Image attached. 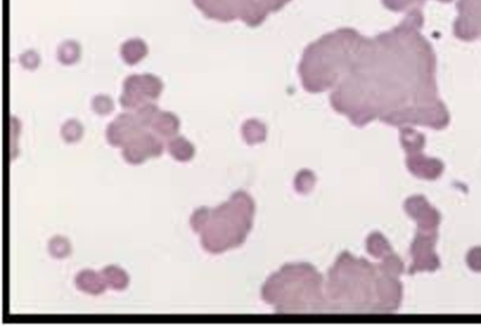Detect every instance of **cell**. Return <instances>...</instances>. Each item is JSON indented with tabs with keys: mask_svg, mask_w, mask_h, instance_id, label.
Here are the masks:
<instances>
[{
	"mask_svg": "<svg viewBox=\"0 0 481 326\" xmlns=\"http://www.w3.org/2000/svg\"><path fill=\"white\" fill-rule=\"evenodd\" d=\"M163 89L162 80L150 73L128 76L120 97V106L125 110L135 111L142 104L157 100Z\"/></svg>",
	"mask_w": 481,
	"mask_h": 326,
	"instance_id": "obj_1",
	"label": "cell"
},
{
	"mask_svg": "<svg viewBox=\"0 0 481 326\" xmlns=\"http://www.w3.org/2000/svg\"><path fill=\"white\" fill-rule=\"evenodd\" d=\"M165 150V141L152 130H143L142 133L128 140L122 147V157L129 164L142 165L149 158L160 157Z\"/></svg>",
	"mask_w": 481,
	"mask_h": 326,
	"instance_id": "obj_2",
	"label": "cell"
},
{
	"mask_svg": "<svg viewBox=\"0 0 481 326\" xmlns=\"http://www.w3.org/2000/svg\"><path fill=\"white\" fill-rule=\"evenodd\" d=\"M143 130L145 129L140 126L134 112L126 111L119 114L107 126L106 137L111 146L122 148L128 140L142 133Z\"/></svg>",
	"mask_w": 481,
	"mask_h": 326,
	"instance_id": "obj_3",
	"label": "cell"
},
{
	"mask_svg": "<svg viewBox=\"0 0 481 326\" xmlns=\"http://www.w3.org/2000/svg\"><path fill=\"white\" fill-rule=\"evenodd\" d=\"M75 285L80 292L93 296L103 294L107 288L102 275L91 269L82 270L78 272L75 277Z\"/></svg>",
	"mask_w": 481,
	"mask_h": 326,
	"instance_id": "obj_4",
	"label": "cell"
},
{
	"mask_svg": "<svg viewBox=\"0 0 481 326\" xmlns=\"http://www.w3.org/2000/svg\"><path fill=\"white\" fill-rule=\"evenodd\" d=\"M179 129H180V119L178 117L171 112L160 110L150 130H152L153 133L159 136L161 139L168 140L177 136Z\"/></svg>",
	"mask_w": 481,
	"mask_h": 326,
	"instance_id": "obj_5",
	"label": "cell"
},
{
	"mask_svg": "<svg viewBox=\"0 0 481 326\" xmlns=\"http://www.w3.org/2000/svg\"><path fill=\"white\" fill-rule=\"evenodd\" d=\"M148 54V47L140 39H132L125 42L120 47V56L125 63L135 65L142 61Z\"/></svg>",
	"mask_w": 481,
	"mask_h": 326,
	"instance_id": "obj_6",
	"label": "cell"
},
{
	"mask_svg": "<svg viewBox=\"0 0 481 326\" xmlns=\"http://www.w3.org/2000/svg\"><path fill=\"white\" fill-rule=\"evenodd\" d=\"M166 149L174 159L179 162H188L195 154L193 145L183 137H174L166 141Z\"/></svg>",
	"mask_w": 481,
	"mask_h": 326,
	"instance_id": "obj_7",
	"label": "cell"
},
{
	"mask_svg": "<svg viewBox=\"0 0 481 326\" xmlns=\"http://www.w3.org/2000/svg\"><path fill=\"white\" fill-rule=\"evenodd\" d=\"M101 275L109 289L124 290L129 285L130 279L127 272L114 264L104 267L101 271Z\"/></svg>",
	"mask_w": 481,
	"mask_h": 326,
	"instance_id": "obj_8",
	"label": "cell"
},
{
	"mask_svg": "<svg viewBox=\"0 0 481 326\" xmlns=\"http://www.w3.org/2000/svg\"><path fill=\"white\" fill-rule=\"evenodd\" d=\"M159 111L160 109L156 106L155 102H150V103L142 104L133 112L137 117V121H139L140 126L144 129L150 130Z\"/></svg>",
	"mask_w": 481,
	"mask_h": 326,
	"instance_id": "obj_9",
	"label": "cell"
},
{
	"mask_svg": "<svg viewBox=\"0 0 481 326\" xmlns=\"http://www.w3.org/2000/svg\"><path fill=\"white\" fill-rule=\"evenodd\" d=\"M48 251L53 258L58 259L67 258L71 253L70 241L66 237L54 236L48 242Z\"/></svg>",
	"mask_w": 481,
	"mask_h": 326,
	"instance_id": "obj_10",
	"label": "cell"
},
{
	"mask_svg": "<svg viewBox=\"0 0 481 326\" xmlns=\"http://www.w3.org/2000/svg\"><path fill=\"white\" fill-rule=\"evenodd\" d=\"M60 133L64 141L67 143H75L83 137L84 129L80 122L76 119H69L61 127Z\"/></svg>",
	"mask_w": 481,
	"mask_h": 326,
	"instance_id": "obj_11",
	"label": "cell"
},
{
	"mask_svg": "<svg viewBox=\"0 0 481 326\" xmlns=\"http://www.w3.org/2000/svg\"><path fill=\"white\" fill-rule=\"evenodd\" d=\"M80 56V48L78 43L69 40L64 43L58 51V60L61 61L63 65H73L78 60Z\"/></svg>",
	"mask_w": 481,
	"mask_h": 326,
	"instance_id": "obj_12",
	"label": "cell"
},
{
	"mask_svg": "<svg viewBox=\"0 0 481 326\" xmlns=\"http://www.w3.org/2000/svg\"><path fill=\"white\" fill-rule=\"evenodd\" d=\"M210 210L206 207H201L194 211L190 218V225L195 233H201L205 229L209 222Z\"/></svg>",
	"mask_w": 481,
	"mask_h": 326,
	"instance_id": "obj_13",
	"label": "cell"
},
{
	"mask_svg": "<svg viewBox=\"0 0 481 326\" xmlns=\"http://www.w3.org/2000/svg\"><path fill=\"white\" fill-rule=\"evenodd\" d=\"M92 108L98 115H109L113 110L114 104L109 97L99 95L92 101Z\"/></svg>",
	"mask_w": 481,
	"mask_h": 326,
	"instance_id": "obj_14",
	"label": "cell"
}]
</instances>
